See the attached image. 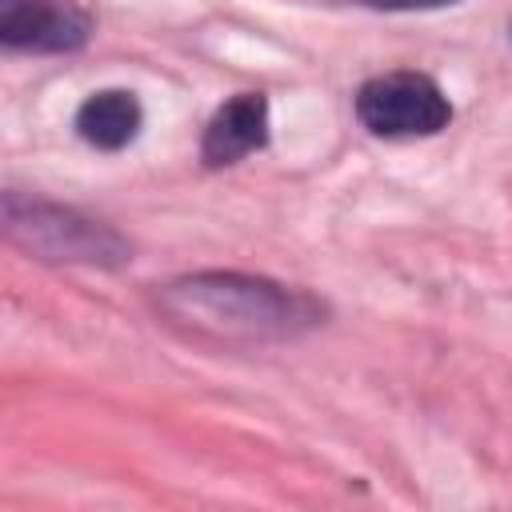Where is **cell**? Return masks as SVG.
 I'll list each match as a JSON object with an SVG mask.
<instances>
[{"label": "cell", "mask_w": 512, "mask_h": 512, "mask_svg": "<svg viewBox=\"0 0 512 512\" xmlns=\"http://www.w3.org/2000/svg\"><path fill=\"white\" fill-rule=\"evenodd\" d=\"M356 116L372 136L404 140V136H436L452 120V104L440 84L424 72H384L360 84Z\"/></svg>", "instance_id": "cell-3"}, {"label": "cell", "mask_w": 512, "mask_h": 512, "mask_svg": "<svg viewBox=\"0 0 512 512\" xmlns=\"http://www.w3.org/2000/svg\"><path fill=\"white\" fill-rule=\"evenodd\" d=\"M364 8H376V12H428V8H444V4H456V0H360Z\"/></svg>", "instance_id": "cell-7"}, {"label": "cell", "mask_w": 512, "mask_h": 512, "mask_svg": "<svg viewBox=\"0 0 512 512\" xmlns=\"http://www.w3.org/2000/svg\"><path fill=\"white\" fill-rule=\"evenodd\" d=\"M144 124V108L136 100V92L128 88H104L92 92L80 108H76V132L84 144L100 148V152H120L140 136Z\"/></svg>", "instance_id": "cell-6"}, {"label": "cell", "mask_w": 512, "mask_h": 512, "mask_svg": "<svg viewBox=\"0 0 512 512\" xmlns=\"http://www.w3.org/2000/svg\"><path fill=\"white\" fill-rule=\"evenodd\" d=\"M268 144V100L264 92H236L224 100L200 136V160L208 168H228L248 152Z\"/></svg>", "instance_id": "cell-5"}, {"label": "cell", "mask_w": 512, "mask_h": 512, "mask_svg": "<svg viewBox=\"0 0 512 512\" xmlns=\"http://www.w3.org/2000/svg\"><path fill=\"white\" fill-rule=\"evenodd\" d=\"M4 232L24 252L56 264L120 268L132 260V244L112 224L24 192H4Z\"/></svg>", "instance_id": "cell-2"}, {"label": "cell", "mask_w": 512, "mask_h": 512, "mask_svg": "<svg viewBox=\"0 0 512 512\" xmlns=\"http://www.w3.org/2000/svg\"><path fill=\"white\" fill-rule=\"evenodd\" d=\"M160 308L216 340H288L324 324V304L300 288L244 272H196L160 288Z\"/></svg>", "instance_id": "cell-1"}, {"label": "cell", "mask_w": 512, "mask_h": 512, "mask_svg": "<svg viewBox=\"0 0 512 512\" xmlns=\"http://www.w3.org/2000/svg\"><path fill=\"white\" fill-rule=\"evenodd\" d=\"M508 32H512V24H508Z\"/></svg>", "instance_id": "cell-8"}, {"label": "cell", "mask_w": 512, "mask_h": 512, "mask_svg": "<svg viewBox=\"0 0 512 512\" xmlns=\"http://www.w3.org/2000/svg\"><path fill=\"white\" fill-rule=\"evenodd\" d=\"M0 40L12 52H80L92 16L72 0H0Z\"/></svg>", "instance_id": "cell-4"}]
</instances>
